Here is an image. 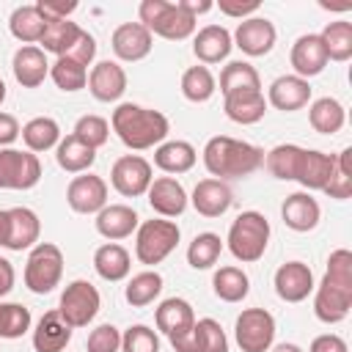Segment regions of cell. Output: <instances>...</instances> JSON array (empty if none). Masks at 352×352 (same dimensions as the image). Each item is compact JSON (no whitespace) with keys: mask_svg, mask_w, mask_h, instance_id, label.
Returning a JSON list of instances; mask_svg holds the SVG:
<instances>
[{"mask_svg":"<svg viewBox=\"0 0 352 352\" xmlns=\"http://www.w3.org/2000/svg\"><path fill=\"white\" fill-rule=\"evenodd\" d=\"M217 91V80L214 74L209 72V66H190L184 74H182V94L187 102H209Z\"/></svg>","mask_w":352,"mask_h":352,"instance_id":"42","label":"cell"},{"mask_svg":"<svg viewBox=\"0 0 352 352\" xmlns=\"http://www.w3.org/2000/svg\"><path fill=\"white\" fill-rule=\"evenodd\" d=\"M138 22L151 36H162L168 41L190 38L195 33V25H198L195 16L184 14L176 3H168V0H143L138 6Z\"/></svg>","mask_w":352,"mask_h":352,"instance_id":"3","label":"cell"},{"mask_svg":"<svg viewBox=\"0 0 352 352\" xmlns=\"http://www.w3.org/2000/svg\"><path fill=\"white\" fill-rule=\"evenodd\" d=\"M236 91H261V77L248 60H231L220 72V94L228 96Z\"/></svg>","mask_w":352,"mask_h":352,"instance_id":"38","label":"cell"},{"mask_svg":"<svg viewBox=\"0 0 352 352\" xmlns=\"http://www.w3.org/2000/svg\"><path fill=\"white\" fill-rule=\"evenodd\" d=\"M50 77L66 94H74V91H80V88L88 85V69L80 66L72 58H58L55 63H50Z\"/></svg>","mask_w":352,"mask_h":352,"instance_id":"44","label":"cell"},{"mask_svg":"<svg viewBox=\"0 0 352 352\" xmlns=\"http://www.w3.org/2000/svg\"><path fill=\"white\" fill-rule=\"evenodd\" d=\"M289 63H292L294 74L302 77V80L322 74L324 66H327V52H324V47H322L319 33H305V36H300V38L292 44Z\"/></svg>","mask_w":352,"mask_h":352,"instance_id":"19","label":"cell"},{"mask_svg":"<svg viewBox=\"0 0 352 352\" xmlns=\"http://www.w3.org/2000/svg\"><path fill=\"white\" fill-rule=\"evenodd\" d=\"M110 47L116 52L118 60H126V63H138L143 60L151 47H154V36L140 25V22H124L113 30L110 36Z\"/></svg>","mask_w":352,"mask_h":352,"instance_id":"14","label":"cell"},{"mask_svg":"<svg viewBox=\"0 0 352 352\" xmlns=\"http://www.w3.org/2000/svg\"><path fill=\"white\" fill-rule=\"evenodd\" d=\"M223 110H226V116L234 124H242V126L256 124L267 113L264 91H236V94H228V96H223Z\"/></svg>","mask_w":352,"mask_h":352,"instance_id":"28","label":"cell"},{"mask_svg":"<svg viewBox=\"0 0 352 352\" xmlns=\"http://www.w3.org/2000/svg\"><path fill=\"white\" fill-rule=\"evenodd\" d=\"M44 28H47V22L36 6H19V8H14V14L8 19L11 36L22 44H38L44 36Z\"/></svg>","mask_w":352,"mask_h":352,"instance_id":"36","label":"cell"},{"mask_svg":"<svg viewBox=\"0 0 352 352\" xmlns=\"http://www.w3.org/2000/svg\"><path fill=\"white\" fill-rule=\"evenodd\" d=\"M72 135H74L77 140H82L85 146H91V148H102V146L107 143V138H110V124H107L102 116L88 113V116H80V118H77Z\"/></svg>","mask_w":352,"mask_h":352,"instance_id":"47","label":"cell"},{"mask_svg":"<svg viewBox=\"0 0 352 352\" xmlns=\"http://www.w3.org/2000/svg\"><path fill=\"white\" fill-rule=\"evenodd\" d=\"M179 239H182V231L173 220H165V217L143 220L135 231V256L140 264L154 267L176 250Z\"/></svg>","mask_w":352,"mask_h":352,"instance_id":"5","label":"cell"},{"mask_svg":"<svg viewBox=\"0 0 352 352\" xmlns=\"http://www.w3.org/2000/svg\"><path fill=\"white\" fill-rule=\"evenodd\" d=\"M322 280H327L333 286H341V289H352V253L346 248H338V250L330 253Z\"/></svg>","mask_w":352,"mask_h":352,"instance_id":"48","label":"cell"},{"mask_svg":"<svg viewBox=\"0 0 352 352\" xmlns=\"http://www.w3.org/2000/svg\"><path fill=\"white\" fill-rule=\"evenodd\" d=\"M6 102V82H3V77H0V104Z\"/></svg>","mask_w":352,"mask_h":352,"instance_id":"62","label":"cell"},{"mask_svg":"<svg viewBox=\"0 0 352 352\" xmlns=\"http://www.w3.org/2000/svg\"><path fill=\"white\" fill-rule=\"evenodd\" d=\"M66 204L77 214H96L107 206V182L94 173H80L66 187Z\"/></svg>","mask_w":352,"mask_h":352,"instance_id":"12","label":"cell"},{"mask_svg":"<svg viewBox=\"0 0 352 352\" xmlns=\"http://www.w3.org/2000/svg\"><path fill=\"white\" fill-rule=\"evenodd\" d=\"M121 352H160V338L148 324H132L121 333Z\"/></svg>","mask_w":352,"mask_h":352,"instance_id":"49","label":"cell"},{"mask_svg":"<svg viewBox=\"0 0 352 352\" xmlns=\"http://www.w3.org/2000/svg\"><path fill=\"white\" fill-rule=\"evenodd\" d=\"M138 226H140V217L126 204H107L102 212H96V231L107 242L132 236V231H138Z\"/></svg>","mask_w":352,"mask_h":352,"instance_id":"24","label":"cell"},{"mask_svg":"<svg viewBox=\"0 0 352 352\" xmlns=\"http://www.w3.org/2000/svg\"><path fill=\"white\" fill-rule=\"evenodd\" d=\"M201 157H204V168L209 170V176L220 179V182L250 176L253 170H258L264 165V148H258L248 140L228 138V135L209 138Z\"/></svg>","mask_w":352,"mask_h":352,"instance_id":"2","label":"cell"},{"mask_svg":"<svg viewBox=\"0 0 352 352\" xmlns=\"http://www.w3.org/2000/svg\"><path fill=\"white\" fill-rule=\"evenodd\" d=\"M308 121L311 126L319 132V135H336L344 121H346V110L338 99L333 96H322V99H314L311 107H308Z\"/></svg>","mask_w":352,"mask_h":352,"instance_id":"34","label":"cell"},{"mask_svg":"<svg viewBox=\"0 0 352 352\" xmlns=\"http://www.w3.org/2000/svg\"><path fill=\"white\" fill-rule=\"evenodd\" d=\"M234 338L242 352H270L275 344V316L264 308H245L234 322Z\"/></svg>","mask_w":352,"mask_h":352,"instance_id":"8","label":"cell"},{"mask_svg":"<svg viewBox=\"0 0 352 352\" xmlns=\"http://www.w3.org/2000/svg\"><path fill=\"white\" fill-rule=\"evenodd\" d=\"M322 38V47L327 52V60H349L352 58V22L346 19H336V22H327L319 33Z\"/></svg>","mask_w":352,"mask_h":352,"instance_id":"37","label":"cell"},{"mask_svg":"<svg viewBox=\"0 0 352 352\" xmlns=\"http://www.w3.org/2000/svg\"><path fill=\"white\" fill-rule=\"evenodd\" d=\"M272 286H275V294L283 300V302H302L308 300V294L314 292V272L308 264L302 261H286L275 270V278H272Z\"/></svg>","mask_w":352,"mask_h":352,"instance_id":"13","label":"cell"},{"mask_svg":"<svg viewBox=\"0 0 352 352\" xmlns=\"http://www.w3.org/2000/svg\"><path fill=\"white\" fill-rule=\"evenodd\" d=\"M94 270H96V275H99L102 280H110V283L124 280V278L129 275V270H132L129 250H126L124 245H118V242H104V245H99L96 253H94Z\"/></svg>","mask_w":352,"mask_h":352,"instance_id":"29","label":"cell"},{"mask_svg":"<svg viewBox=\"0 0 352 352\" xmlns=\"http://www.w3.org/2000/svg\"><path fill=\"white\" fill-rule=\"evenodd\" d=\"M198 154L187 140H165L154 148V165L165 173H187L195 165Z\"/></svg>","mask_w":352,"mask_h":352,"instance_id":"31","label":"cell"},{"mask_svg":"<svg viewBox=\"0 0 352 352\" xmlns=\"http://www.w3.org/2000/svg\"><path fill=\"white\" fill-rule=\"evenodd\" d=\"M322 192L336 201H346L352 195V146H346L344 151L336 154V170Z\"/></svg>","mask_w":352,"mask_h":352,"instance_id":"45","label":"cell"},{"mask_svg":"<svg viewBox=\"0 0 352 352\" xmlns=\"http://www.w3.org/2000/svg\"><path fill=\"white\" fill-rule=\"evenodd\" d=\"M280 217L286 223V228L297 231V234H305V231H314L322 220V209H319V201L311 195V192H292L283 206H280Z\"/></svg>","mask_w":352,"mask_h":352,"instance_id":"21","label":"cell"},{"mask_svg":"<svg viewBox=\"0 0 352 352\" xmlns=\"http://www.w3.org/2000/svg\"><path fill=\"white\" fill-rule=\"evenodd\" d=\"M102 308V297L99 289L91 280H72L63 292H60V302H58V314L63 316V322L74 330V327H88L96 314Z\"/></svg>","mask_w":352,"mask_h":352,"instance_id":"7","label":"cell"},{"mask_svg":"<svg viewBox=\"0 0 352 352\" xmlns=\"http://www.w3.org/2000/svg\"><path fill=\"white\" fill-rule=\"evenodd\" d=\"M148 206L160 214V217H179L184 209H187V204H190V198H187V190L182 187V182L179 179H173V176H160V179H154L151 184H148Z\"/></svg>","mask_w":352,"mask_h":352,"instance_id":"18","label":"cell"},{"mask_svg":"<svg viewBox=\"0 0 352 352\" xmlns=\"http://www.w3.org/2000/svg\"><path fill=\"white\" fill-rule=\"evenodd\" d=\"M11 69H14V77L22 88H38L50 74V60H47V52L41 47L25 44L14 52Z\"/></svg>","mask_w":352,"mask_h":352,"instance_id":"22","label":"cell"},{"mask_svg":"<svg viewBox=\"0 0 352 352\" xmlns=\"http://www.w3.org/2000/svg\"><path fill=\"white\" fill-rule=\"evenodd\" d=\"M38 236H41V220L33 209L28 206H14L8 209V242L6 248L8 250H30L38 245Z\"/></svg>","mask_w":352,"mask_h":352,"instance_id":"23","label":"cell"},{"mask_svg":"<svg viewBox=\"0 0 352 352\" xmlns=\"http://www.w3.org/2000/svg\"><path fill=\"white\" fill-rule=\"evenodd\" d=\"M333 170H336V154H324L319 148H302L294 182H300L305 187V192L324 190V184L330 182Z\"/></svg>","mask_w":352,"mask_h":352,"instance_id":"25","label":"cell"},{"mask_svg":"<svg viewBox=\"0 0 352 352\" xmlns=\"http://www.w3.org/2000/svg\"><path fill=\"white\" fill-rule=\"evenodd\" d=\"M223 253V239L212 231H204V234H195L190 248H187V264L192 270H209L217 264Z\"/></svg>","mask_w":352,"mask_h":352,"instance_id":"43","label":"cell"},{"mask_svg":"<svg viewBox=\"0 0 352 352\" xmlns=\"http://www.w3.org/2000/svg\"><path fill=\"white\" fill-rule=\"evenodd\" d=\"M168 341H170V346H173L176 352H204V346H201V336H198L195 324H192L190 330H184V333L170 336Z\"/></svg>","mask_w":352,"mask_h":352,"instance_id":"55","label":"cell"},{"mask_svg":"<svg viewBox=\"0 0 352 352\" xmlns=\"http://www.w3.org/2000/svg\"><path fill=\"white\" fill-rule=\"evenodd\" d=\"M231 47H234L231 33L223 25H206L192 38V52L201 60V66H212V63L226 60L228 52H231Z\"/></svg>","mask_w":352,"mask_h":352,"instance_id":"26","label":"cell"},{"mask_svg":"<svg viewBox=\"0 0 352 352\" xmlns=\"http://www.w3.org/2000/svg\"><path fill=\"white\" fill-rule=\"evenodd\" d=\"M160 292H162V275L157 270H143V272L129 278L124 297L132 308H146L160 297Z\"/></svg>","mask_w":352,"mask_h":352,"instance_id":"39","label":"cell"},{"mask_svg":"<svg viewBox=\"0 0 352 352\" xmlns=\"http://www.w3.org/2000/svg\"><path fill=\"white\" fill-rule=\"evenodd\" d=\"M30 322V311L22 302H0V338H22Z\"/></svg>","mask_w":352,"mask_h":352,"instance_id":"46","label":"cell"},{"mask_svg":"<svg viewBox=\"0 0 352 352\" xmlns=\"http://www.w3.org/2000/svg\"><path fill=\"white\" fill-rule=\"evenodd\" d=\"M308 352H349V346H346V341H344L341 336H336V333H322V336H316V338L311 341Z\"/></svg>","mask_w":352,"mask_h":352,"instance_id":"56","label":"cell"},{"mask_svg":"<svg viewBox=\"0 0 352 352\" xmlns=\"http://www.w3.org/2000/svg\"><path fill=\"white\" fill-rule=\"evenodd\" d=\"M19 135H22V140H25L28 151H33V154L50 151V148H55V146L60 143V126H58V121L50 118V116H36V118H30V121L19 129Z\"/></svg>","mask_w":352,"mask_h":352,"instance_id":"33","label":"cell"},{"mask_svg":"<svg viewBox=\"0 0 352 352\" xmlns=\"http://www.w3.org/2000/svg\"><path fill=\"white\" fill-rule=\"evenodd\" d=\"M8 242V209H0V248Z\"/></svg>","mask_w":352,"mask_h":352,"instance_id":"60","label":"cell"},{"mask_svg":"<svg viewBox=\"0 0 352 352\" xmlns=\"http://www.w3.org/2000/svg\"><path fill=\"white\" fill-rule=\"evenodd\" d=\"M14 280H16V272H14V264L8 258L0 256V297H6L11 289H14Z\"/></svg>","mask_w":352,"mask_h":352,"instance_id":"58","label":"cell"},{"mask_svg":"<svg viewBox=\"0 0 352 352\" xmlns=\"http://www.w3.org/2000/svg\"><path fill=\"white\" fill-rule=\"evenodd\" d=\"M55 160L66 173H88V168L96 162V148L85 146L74 135H66L55 146Z\"/></svg>","mask_w":352,"mask_h":352,"instance_id":"32","label":"cell"},{"mask_svg":"<svg viewBox=\"0 0 352 352\" xmlns=\"http://www.w3.org/2000/svg\"><path fill=\"white\" fill-rule=\"evenodd\" d=\"M176 6H179L184 14L195 16V19H198L201 14H206V11H212V8H214V3H212V0H179Z\"/></svg>","mask_w":352,"mask_h":352,"instance_id":"59","label":"cell"},{"mask_svg":"<svg viewBox=\"0 0 352 352\" xmlns=\"http://www.w3.org/2000/svg\"><path fill=\"white\" fill-rule=\"evenodd\" d=\"M212 289L223 302H242L250 292V278L239 267H220L212 275Z\"/></svg>","mask_w":352,"mask_h":352,"instance_id":"35","label":"cell"},{"mask_svg":"<svg viewBox=\"0 0 352 352\" xmlns=\"http://www.w3.org/2000/svg\"><path fill=\"white\" fill-rule=\"evenodd\" d=\"M110 182L116 187V192H121L124 198H138L148 192V184L154 182L151 176V162L140 154H124L113 162L110 168Z\"/></svg>","mask_w":352,"mask_h":352,"instance_id":"10","label":"cell"},{"mask_svg":"<svg viewBox=\"0 0 352 352\" xmlns=\"http://www.w3.org/2000/svg\"><path fill=\"white\" fill-rule=\"evenodd\" d=\"M41 179V162L33 151L0 148V190H30Z\"/></svg>","mask_w":352,"mask_h":352,"instance_id":"9","label":"cell"},{"mask_svg":"<svg viewBox=\"0 0 352 352\" xmlns=\"http://www.w3.org/2000/svg\"><path fill=\"white\" fill-rule=\"evenodd\" d=\"M154 322H157V330L165 333L168 338L176 336V333H184L195 324V314H192V305L182 297H168L160 302V308L154 311Z\"/></svg>","mask_w":352,"mask_h":352,"instance_id":"30","label":"cell"},{"mask_svg":"<svg viewBox=\"0 0 352 352\" xmlns=\"http://www.w3.org/2000/svg\"><path fill=\"white\" fill-rule=\"evenodd\" d=\"M63 58H72V60H77L80 66H91L94 63V58H96V38L88 33V30H82L80 36H77V41L72 44V50L63 55Z\"/></svg>","mask_w":352,"mask_h":352,"instance_id":"52","label":"cell"},{"mask_svg":"<svg viewBox=\"0 0 352 352\" xmlns=\"http://www.w3.org/2000/svg\"><path fill=\"white\" fill-rule=\"evenodd\" d=\"M72 341V327L63 322L58 311H47L33 330V349L36 352H63Z\"/></svg>","mask_w":352,"mask_h":352,"instance_id":"27","label":"cell"},{"mask_svg":"<svg viewBox=\"0 0 352 352\" xmlns=\"http://www.w3.org/2000/svg\"><path fill=\"white\" fill-rule=\"evenodd\" d=\"M195 330H198V336H201L204 352H228V338H226V330L220 327L217 319L204 316V319L195 322Z\"/></svg>","mask_w":352,"mask_h":352,"instance_id":"50","label":"cell"},{"mask_svg":"<svg viewBox=\"0 0 352 352\" xmlns=\"http://www.w3.org/2000/svg\"><path fill=\"white\" fill-rule=\"evenodd\" d=\"M63 278V253L52 242H38L28 253L25 264V286L33 294H50Z\"/></svg>","mask_w":352,"mask_h":352,"instance_id":"6","label":"cell"},{"mask_svg":"<svg viewBox=\"0 0 352 352\" xmlns=\"http://www.w3.org/2000/svg\"><path fill=\"white\" fill-rule=\"evenodd\" d=\"M38 14L44 16V22H58V19H69L74 11H77V3L74 0H38L36 3Z\"/></svg>","mask_w":352,"mask_h":352,"instance_id":"53","label":"cell"},{"mask_svg":"<svg viewBox=\"0 0 352 352\" xmlns=\"http://www.w3.org/2000/svg\"><path fill=\"white\" fill-rule=\"evenodd\" d=\"M231 201H234L231 187L226 182H220V179H212V176L209 179H201L195 184L192 195H190L192 209L198 214H204V217H220V214H226L228 206H231Z\"/></svg>","mask_w":352,"mask_h":352,"instance_id":"20","label":"cell"},{"mask_svg":"<svg viewBox=\"0 0 352 352\" xmlns=\"http://www.w3.org/2000/svg\"><path fill=\"white\" fill-rule=\"evenodd\" d=\"M349 308H352V289H341L327 280L314 286V316L319 322L338 324L349 316Z\"/></svg>","mask_w":352,"mask_h":352,"instance_id":"16","label":"cell"},{"mask_svg":"<svg viewBox=\"0 0 352 352\" xmlns=\"http://www.w3.org/2000/svg\"><path fill=\"white\" fill-rule=\"evenodd\" d=\"M88 352H121V330L116 324H99L88 333Z\"/></svg>","mask_w":352,"mask_h":352,"instance_id":"51","label":"cell"},{"mask_svg":"<svg viewBox=\"0 0 352 352\" xmlns=\"http://www.w3.org/2000/svg\"><path fill=\"white\" fill-rule=\"evenodd\" d=\"M110 126L118 135V140L132 151L157 148L160 143H165V138L170 132V121L160 110H151V107H143L135 102H121L113 110Z\"/></svg>","mask_w":352,"mask_h":352,"instance_id":"1","label":"cell"},{"mask_svg":"<svg viewBox=\"0 0 352 352\" xmlns=\"http://www.w3.org/2000/svg\"><path fill=\"white\" fill-rule=\"evenodd\" d=\"M82 33V28L77 25V22H72V19H58V22H47V28H44V36H41V50L44 52H52V55H58V58H63L69 50H72V44L77 41V36Z\"/></svg>","mask_w":352,"mask_h":352,"instance_id":"41","label":"cell"},{"mask_svg":"<svg viewBox=\"0 0 352 352\" xmlns=\"http://www.w3.org/2000/svg\"><path fill=\"white\" fill-rule=\"evenodd\" d=\"M88 91L96 102H118L126 91V72L116 60H99L88 74Z\"/></svg>","mask_w":352,"mask_h":352,"instance_id":"17","label":"cell"},{"mask_svg":"<svg viewBox=\"0 0 352 352\" xmlns=\"http://www.w3.org/2000/svg\"><path fill=\"white\" fill-rule=\"evenodd\" d=\"M226 245H228V250L236 261H242V264L258 261L264 256L267 245H270V220L256 209L242 212L231 223Z\"/></svg>","mask_w":352,"mask_h":352,"instance_id":"4","label":"cell"},{"mask_svg":"<svg viewBox=\"0 0 352 352\" xmlns=\"http://www.w3.org/2000/svg\"><path fill=\"white\" fill-rule=\"evenodd\" d=\"M217 8H220V14H226V16H234V19H250L258 8H261V3L258 0H220L217 3Z\"/></svg>","mask_w":352,"mask_h":352,"instance_id":"54","label":"cell"},{"mask_svg":"<svg viewBox=\"0 0 352 352\" xmlns=\"http://www.w3.org/2000/svg\"><path fill=\"white\" fill-rule=\"evenodd\" d=\"M267 104H272L275 110H283V113H294L300 107H305L311 102V82L297 77V74H280L270 82V91H267Z\"/></svg>","mask_w":352,"mask_h":352,"instance_id":"15","label":"cell"},{"mask_svg":"<svg viewBox=\"0 0 352 352\" xmlns=\"http://www.w3.org/2000/svg\"><path fill=\"white\" fill-rule=\"evenodd\" d=\"M16 138H19V121L11 113H0V148H11Z\"/></svg>","mask_w":352,"mask_h":352,"instance_id":"57","label":"cell"},{"mask_svg":"<svg viewBox=\"0 0 352 352\" xmlns=\"http://www.w3.org/2000/svg\"><path fill=\"white\" fill-rule=\"evenodd\" d=\"M270 352H302V346H297L292 341H283V344H272Z\"/></svg>","mask_w":352,"mask_h":352,"instance_id":"61","label":"cell"},{"mask_svg":"<svg viewBox=\"0 0 352 352\" xmlns=\"http://www.w3.org/2000/svg\"><path fill=\"white\" fill-rule=\"evenodd\" d=\"M300 157H302V146H294V143H280L275 148H270L264 154V165L267 170L280 179V182H294L297 176V168H300Z\"/></svg>","mask_w":352,"mask_h":352,"instance_id":"40","label":"cell"},{"mask_svg":"<svg viewBox=\"0 0 352 352\" xmlns=\"http://www.w3.org/2000/svg\"><path fill=\"white\" fill-rule=\"evenodd\" d=\"M234 47H239L245 55L250 58H261V55H270L275 41H278V30L275 25L267 19V16H250V19H242L231 36Z\"/></svg>","mask_w":352,"mask_h":352,"instance_id":"11","label":"cell"}]
</instances>
